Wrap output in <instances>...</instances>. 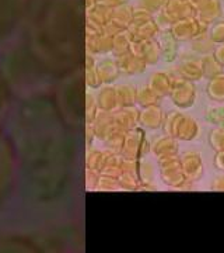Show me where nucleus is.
<instances>
[{
	"label": "nucleus",
	"mask_w": 224,
	"mask_h": 253,
	"mask_svg": "<svg viewBox=\"0 0 224 253\" xmlns=\"http://www.w3.org/2000/svg\"><path fill=\"white\" fill-rule=\"evenodd\" d=\"M164 129L168 136L178 138L182 141H192L193 138H196L199 132L197 123L193 118L177 111L171 113L164 118Z\"/></svg>",
	"instance_id": "nucleus-1"
},
{
	"label": "nucleus",
	"mask_w": 224,
	"mask_h": 253,
	"mask_svg": "<svg viewBox=\"0 0 224 253\" xmlns=\"http://www.w3.org/2000/svg\"><path fill=\"white\" fill-rule=\"evenodd\" d=\"M206 23L200 21L196 17L184 18V20H178L171 26L170 31L174 36L177 41H188V40H193L200 34L207 33Z\"/></svg>",
	"instance_id": "nucleus-2"
},
{
	"label": "nucleus",
	"mask_w": 224,
	"mask_h": 253,
	"mask_svg": "<svg viewBox=\"0 0 224 253\" xmlns=\"http://www.w3.org/2000/svg\"><path fill=\"white\" fill-rule=\"evenodd\" d=\"M170 96L175 106H178L181 109H188L191 106H193L195 99H196L195 84L181 76L178 79H172Z\"/></svg>",
	"instance_id": "nucleus-3"
},
{
	"label": "nucleus",
	"mask_w": 224,
	"mask_h": 253,
	"mask_svg": "<svg viewBox=\"0 0 224 253\" xmlns=\"http://www.w3.org/2000/svg\"><path fill=\"white\" fill-rule=\"evenodd\" d=\"M160 168H161L162 180L171 187L181 189L188 181L185 174H184V170H182L181 159L177 158V155L168 156V158H161L160 159Z\"/></svg>",
	"instance_id": "nucleus-4"
},
{
	"label": "nucleus",
	"mask_w": 224,
	"mask_h": 253,
	"mask_svg": "<svg viewBox=\"0 0 224 253\" xmlns=\"http://www.w3.org/2000/svg\"><path fill=\"white\" fill-rule=\"evenodd\" d=\"M162 10L174 23L184 18L196 17V9L187 0H165Z\"/></svg>",
	"instance_id": "nucleus-5"
},
{
	"label": "nucleus",
	"mask_w": 224,
	"mask_h": 253,
	"mask_svg": "<svg viewBox=\"0 0 224 253\" xmlns=\"http://www.w3.org/2000/svg\"><path fill=\"white\" fill-rule=\"evenodd\" d=\"M182 170L188 181L199 180L203 174V165L200 155L196 152H187L181 159Z\"/></svg>",
	"instance_id": "nucleus-6"
},
{
	"label": "nucleus",
	"mask_w": 224,
	"mask_h": 253,
	"mask_svg": "<svg viewBox=\"0 0 224 253\" xmlns=\"http://www.w3.org/2000/svg\"><path fill=\"white\" fill-rule=\"evenodd\" d=\"M132 51L134 54L139 55L140 58H143L146 63H156L161 56L160 45L154 38L144 40V41H136Z\"/></svg>",
	"instance_id": "nucleus-7"
},
{
	"label": "nucleus",
	"mask_w": 224,
	"mask_h": 253,
	"mask_svg": "<svg viewBox=\"0 0 224 253\" xmlns=\"http://www.w3.org/2000/svg\"><path fill=\"white\" fill-rule=\"evenodd\" d=\"M196 18L210 24L222 16V3L220 0H202L196 7Z\"/></svg>",
	"instance_id": "nucleus-8"
},
{
	"label": "nucleus",
	"mask_w": 224,
	"mask_h": 253,
	"mask_svg": "<svg viewBox=\"0 0 224 253\" xmlns=\"http://www.w3.org/2000/svg\"><path fill=\"white\" fill-rule=\"evenodd\" d=\"M146 65L143 58H140L137 54H134L133 51L128 52V54L119 55L118 59V68L125 73H140L146 69Z\"/></svg>",
	"instance_id": "nucleus-9"
},
{
	"label": "nucleus",
	"mask_w": 224,
	"mask_h": 253,
	"mask_svg": "<svg viewBox=\"0 0 224 253\" xmlns=\"http://www.w3.org/2000/svg\"><path fill=\"white\" fill-rule=\"evenodd\" d=\"M159 45H160V51H161V56L167 61V62H172L177 58V40L171 34L170 30L162 31L160 34V38L157 40Z\"/></svg>",
	"instance_id": "nucleus-10"
},
{
	"label": "nucleus",
	"mask_w": 224,
	"mask_h": 253,
	"mask_svg": "<svg viewBox=\"0 0 224 253\" xmlns=\"http://www.w3.org/2000/svg\"><path fill=\"white\" fill-rule=\"evenodd\" d=\"M178 73L181 78H184L187 81H200L203 78L202 59H188V61L182 62L178 68Z\"/></svg>",
	"instance_id": "nucleus-11"
},
{
	"label": "nucleus",
	"mask_w": 224,
	"mask_h": 253,
	"mask_svg": "<svg viewBox=\"0 0 224 253\" xmlns=\"http://www.w3.org/2000/svg\"><path fill=\"white\" fill-rule=\"evenodd\" d=\"M129 31L132 33L133 37V41H144V40H153L154 37L159 34L160 28L156 24L154 18L149 20L143 24H139V26H132L129 28Z\"/></svg>",
	"instance_id": "nucleus-12"
},
{
	"label": "nucleus",
	"mask_w": 224,
	"mask_h": 253,
	"mask_svg": "<svg viewBox=\"0 0 224 253\" xmlns=\"http://www.w3.org/2000/svg\"><path fill=\"white\" fill-rule=\"evenodd\" d=\"M171 87H172V79L165 73H154L150 79V86L149 89L157 96V97H162L171 93Z\"/></svg>",
	"instance_id": "nucleus-13"
},
{
	"label": "nucleus",
	"mask_w": 224,
	"mask_h": 253,
	"mask_svg": "<svg viewBox=\"0 0 224 253\" xmlns=\"http://www.w3.org/2000/svg\"><path fill=\"white\" fill-rule=\"evenodd\" d=\"M164 114L160 107H157L156 104L154 106H149L146 107L144 111L140 114V123L146 126L147 128H159L164 124Z\"/></svg>",
	"instance_id": "nucleus-14"
},
{
	"label": "nucleus",
	"mask_w": 224,
	"mask_h": 253,
	"mask_svg": "<svg viewBox=\"0 0 224 253\" xmlns=\"http://www.w3.org/2000/svg\"><path fill=\"white\" fill-rule=\"evenodd\" d=\"M133 7H130L128 3L119 4L112 10V21H115L118 26L124 30H129L133 23Z\"/></svg>",
	"instance_id": "nucleus-15"
},
{
	"label": "nucleus",
	"mask_w": 224,
	"mask_h": 253,
	"mask_svg": "<svg viewBox=\"0 0 224 253\" xmlns=\"http://www.w3.org/2000/svg\"><path fill=\"white\" fill-rule=\"evenodd\" d=\"M133 37H132V33L129 30H124L121 33H118L117 36L114 37V51L117 55H124L128 54L132 51L133 48Z\"/></svg>",
	"instance_id": "nucleus-16"
},
{
	"label": "nucleus",
	"mask_w": 224,
	"mask_h": 253,
	"mask_svg": "<svg viewBox=\"0 0 224 253\" xmlns=\"http://www.w3.org/2000/svg\"><path fill=\"white\" fill-rule=\"evenodd\" d=\"M177 152H178V144L172 136L162 138L154 145V154L157 155L160 159L168 158V156H175Z\"/></svg>",
	"instance_id": "nucleus-17"
},
{
	"label": "nucleus",
	"mask_w": 224,
	"mask_h": 253,
	"mask_svg": "<svg viewBox=\"0 0 224 253\" xmlns=\"http://www.w3.org/2000/svg\"><path fill=\"white\" fill-rule=\"evenodd\" d=\"M207 94L215 101H224V73L210 79L207 84Z\"/></svg>",
	"instance_id": "nucleus-18"
},
{
	"label": "nucleus",
	"mask_w": 224,
	"mask_h": 253,
	"mask_svg": "<svg viewBox=\"0 0 224 253\" xmlns=\"http://www.w3.org/2000/svg\"><path fill=\"white\" fill-rule=\"evenodd\" d=\"M216 44L212 41V38L209 37V33L200 34L196 38L192 40V49L196 51L197 54L209 55V52H215Z\"/></svg>",
	"instance_id": "nucleus-19"
},
{
	"label": "nucleus",
	"mask_w": 224,
	"mask_h": 253,
	"mask_svg": "<svg viewBox=\"0 0 224 253\" xmlns=\"http://www.w3.org/2000/svg\"><path fill=\"white\" fill-rule=\"evenodd\" d=\"M202 69H203V76H206L209 79L223 73L222 72L223 66L216 59L215 55H206L205 58H202Z\"/></svg>",
	"instance_id": "nucleus-20"
},
{
	"label": "nucleus",
	"mask_w": 224,
	"mask_h": 253,
	"mask_svg": "<svg viewBox=\"0 0 224 253\" xmlns=\"http://www.w3.org/2000/svg\"><path fill=\"white\" fill-rule=\"evenodd\" d=\"M209 144L216 152H224V128L217 126L209 135Z\"/></svg>",
	"instance_id": "nucleus-21"
},
{
	"label": "nucleus",
	"mask_w": 224,
	"mask_h": 253,
	"mask_svg": "<svg viewBox=\"0 0 224 253\" xmlns=\"http://www.w3.org/2000/svg\"><path fill=\"white\" fill-rule=\"evenodd\" d=\"M206 118L217 126L224 128V107H212L207 110Z\"/></svg>",
	"instance_id": "nucleus-22"
},
{
	"label": "nucleus",
	"mask_w": 224,
	"mask_h": 253,
	"mask_svg": "<svg viewBox=\"0 0 224 253\" xmlns=\"http://www.w3.org/2000/svg\"><path fill=\"white\" fill-rule=\"evenodd\" d=\"M209 37L215 44L224 42V21H216L209 31Z\"/></svg>",
	"instance_id": "nucleus-23"
},
{
	"label": "nucleus",
	"mask_w": 224,
	"mask_h": 253,
	"mask_svg": "<svg viewBox=\"0 0 224 253\" xmlns=\"http://www.w3.org/2000/svg\"><path fill=\"white\" fill-rule=\"evenodd\" d=\"M154 21H156V24L159 26L160 30L162 31H167V30H170L171 26L174 24V21L168 17V14L164 11V10H160V11H157V14H156V17H154Z\"/></svg>",
	"instance_id": "nucleus-24"
},
{
	"label": "nucleus",
	"mask_w": 224,
	"mask_h": 253,
	"mask_svg": "<svg viewBox=\"0 0 224 253\" xmlns=\"http://www.w3.org/2000/svg\"><path fill=\"white\" fill-rule=\"evenodd\" d=\"M165 0H140V7L147 10L149 13H157L164 7Z\"/></svg>",
	"instance_id": "nucleus-25"
},
{
	"label": "nucleus",
	"mask_w": 224,
	"mask_h": 253,
	"mask_svg": "<svg viewBox=\"0 0 224 253\" xmlns=\"http://www.w3.org/2000/svg\"><path fill=\"white\" fill-rule=\"evenodd\" d=\"M157 96L153 93L150 89H144L142 93H139V103L143 104L144 107H149V106H154L157 103Z\"/></svg>",
	"instance_id": "nucleus-26"
},
{
	"label": "nucleus",
	"mask_w": 224,
	"mask_h": 253,
	"mask_svg": "<svg viewBox=\"0 0 224 253\" xmlns=\"http://www.w3.org/2000/svg\"><path fill=\"white\" fill-rule=\"evenodd\" d=\"M121 91L124 93V99H121L124 101V104L125 106H130L134 101V99H136V93L133 91V89L129 87V86H124V87H121Z\"/></svg>",
	"instance_id": "nucleus-27"
},
{
	"label": "nucleus",
	"mask_w": 224,
	"mask_h": 253,
	"mask_svg": "<svg viewBox=\"0 0 224 253\" xmlns=\"http://www.w3.org/2000/svg\"><path fill=\"white\" fill-rule=\"evenodd\" d=\"M213 55H215L216 59L219 61V63H220V65L224 68V42L219 44V46L215 48V52H213Z\"/></svg>",
	"instance_id": "nucleus-28"
},
{
	"label": "nucleus",
	"mask_w": 224,
	"mask_h": 253,
	"mask_svg": "<svg viewBox=\"0 0 224 253\" xmlns=\"http://www.w3.org/2000/svg\"><path fill=\"white\" fill-rule=\"evenodd\" d=\"M212 190H215V191H224V176L216 177L213 183H212Z\"/></svg>",
	"instance_id": "nucleus-29"
},
{
	"label": "nucleus",
	"mask_w": 224,
	"mask_h": 253,
	"mask_svg": "<svg viewBox=\"0 0 224 253\" xmlns=\"http://www.w3.org/2000/svg\"><path fill=\"white\" fill-rule=\"evenodd\" d=\"M215 165L217 169L224 170V152H217L215 158Z\"/></svg>",
	"instance_id": "nucleus-30"
},
{
	"label": "nucleus",
	"mask_w": 224,
	"mask_h": 253,
	"mask_svg": "<svg viewBox=\"0 0 224 253\" xmlns=\"http://www.w3.org/2000/svg\"><path fill=\"white\" fill-rule=\"evenodd\" d=\"M187 1H189V3H191V4H192L193 7H196L197 4H199V3H200L202 0H187Z\"/></svg>",
	"instance_id": "nucleus-31"
}]
</instances>
